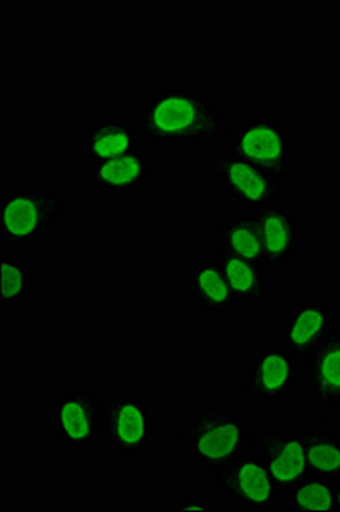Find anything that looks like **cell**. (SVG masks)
<instances>
[{"label":"cell","mask_w":340,"mask_h":512,"mask_svg":"<svg viewBox=\"0 0 340 512\" xmlns=\"http://www.w3.org/2000/svg\"><path fill=\"white\" fill-rule=\"evenodd\" d=\"M135 127L149 146L194 147L233 139L238 120L194 89H163L139 110Z\"/></svg>","instance_id":"6da1fadb"},{"label":"cell","mask_w":340,"mask_h":512,"mask_svg":"<svg viewBox=\"0 0 340 512\" xmlns=\"http://www.w3.org/2000/svg\"><path fill=\"white\" fill-rule=\"evenodd\" d=\"M176 434L192 463L212 473L236 458L250 439L245 420L224 403L195 408L176 424Z\"/></svg>","instance_id":"7a4b0ae2"},{"label":"cell","mask_w":340,"mask_h":512,"mask_svg":"<svg viewBox=\"0 0 340 512\" xmlns=\"http://www.w3.org/2000/svg\"><path fill=\"white\" fill-rule=\"evenodd\" d=\"M64 214V198L55 190L14 188L0 198V243L23 248L42 243Z\"/></svg>","instance_id":"3957f363"},{"label":"cell","mask_w":340,"mask_h":512,"mask_svg":"<svg viewBox=\"0 0 340 512\" xmlns=\"http://www.w3.org/2000/svg\"><path fill=\"white\" fill-rule=\"evenodd\" d=\"M240 400L252 408L281 402L293 393L301 367L298 355L284 344H265L248 355Z\"/></svg>","instance_id":"277c9868"},{"label":"cell","mask_w":340,"mask_h":512,"mask_svg":"<svg viewBox=\"0 0 340 512\" xmlns=\"http://www.w3.org/2000/svg\"><path fill=\"white\" fill-rule=\"evenodd\" d=\"M154 420L146 396L112 395L103 400L101 439L124 458L147 453L153 444Z\"/></svg>","instance_id":"5b68a950"},{"label":"cell","mask_w":340,"mask_h":512,"mask_svg":"<svg viewBox=\"0 0 340 512\" xmlns=\"http://www.w3.org/2000/svg\"><path fill=\"white\" fill-rule=\"evenodd\" d=\"M214 475L221 494L243 511H270L277 506L281 490L277 489L262 456L248 444Z\"/></svg>","instance_id":"8992f818"},{"label":"cell","mask_w":340,"mask_h":512,"mask_svg":"<svg viewBox=\"0 0 340 512\" xmlns=\"http://www.w3.org/2000/svg\"><path fill=\"white\" fill-rule=\"evenodd\" d=\"M211 169L229 202L241 209H267L279 202L281 180L257 164L238 158L231 151L214 154Z\"/></svg>","instance_id":"52a82bcc"},{"label":"cell","mask_w":340,"mask_h":512,"mask_svg":"<svg viewBox=\"0 0 340 512\" xmlns=\"http://www.w3.org/2000/svg\"><path fill=\"white\" fill-rule=\"evenodd\" d=\"M53 429L72 451H94L103 429V398L96 388L60 393L53 400Z\"/></svg>","instance_id":"ba28073f"},{"label":"cell","mask_w":340,"mask_h":512,"mask_svg":"<svg viewBox=\"0 0 340 512\" xmlns=\"http://www.w3.org/2000/svg\"><path fill=\"white\" fill-rule=\"evenodd\" d=\"M229 151L279 180L289 178V132L277 118L258 117L238 122Z\"/></svg>","instance_id":"9c48e42d"},{"label":"cell","mask_w":340,"mask_h":512,"mask_svg":"<svg viewBox=\"0 0 340 512\" xmlns=\"http://www.w3.org/2000/svg\"><path fill=\"white\" fill-rule=\"evenodd\" d=\"M308 388L315 400L317 427L329 431L340 410V328L306 355Z\"/></svg>","instance_id":"30bf717a"},{"label":"cell","mask_w":340,"mask_h":512,"mask_svg":"<svg viewBox=\"0 0 340 512\" xmlns=\"http://www.w3.org/2000/svg\"><path fill=\"white\" fill-rule=\"evenodd\" d=\"M248 446H252L262 456L281 492H288L299 480L310 475L303 434L260 429L250 434Z\"/></svg>","instance_id":"8fae6325"},{"label":"cell","mask_w":340,"mask_h":512,"mask_svg":"<svg viewBox=\"0 0 340 512\" xmlns=\"http://www.w3.org/2000/svg\"><path fill=\"white\" fill-rule=\"evenodd\" d=\"M335 328L334 311L329 301L322 297H306L286 316L282 344L301 359L325 342Z\"/></svg>","instance_id":"7c38bea8"},{"label":"cell","mask_w":340,"mask_h":512,"mask_svg":"<svg viewBox=\"0 0 340 512\" xmlns=\"http://www.w3.org/2000/svg\"><path fill=\"white\" fill-rule=\"evenodd\" d=\"M257 221L265 268L284 267L298 255L301 246V219L284 205H272L267 209L252 210Z\"/></svg>","instance_id":"4fadbf2b"},{"label":"cell","mask_w":340,"mask_h":512,"mask_svg":"<svg viewBox=\"0 0 340 512\" xmlns=\"http://www.w3.org/2000/svg\"><path fill=\"white\" fill-rule=\"evenodd\" d=\"M139 151L135 123L122 120H94L81 128V152L86 163L98 164Z\"/></svg>","instance_id":"5bb4252c"},{"label":"cell","mask_w":340,"mask_h":512,"mask_svg":"<svg viewBox=\"0 0 340 512\" xmlns=\"http://www.w3.org/2000/svg\"><path fill=\"white\" fill-rule=\"evenodd\" d=\"M151 181V156L146 151H134L120 158L93 164V192L130 195L141 192Z\"/></svg>","instance_id":"9a60e30c"},{"label":"cell","mask_w":340,"mask_h":512,"mask_svg":"<svg viewBox=\"0 0 340 512\" xmlns=\"http://www.w3.org/2000/svg\"><path fill=\"white\" fill-rule=\"evenodd\" d=\"M188 287L200 311L207 315H229L240 308L216 258H199L190 263Z\"/></svg>","instance_id":"2e32d148"},{"label":"cell","mask_w":340,"mask_h":512,"mask_svg":"<svg viewBox=\"0 0 340 512\" xmlns=\"http://www.w3.org/2000/svg\"><path fill=\"white\" fill-rule=\"evenodd\" d=\"M216 262L226 275L231 291L235 292L240 306L243 304H269V287L265 282V265L233 255L217 248Z\"/></svg>","instance_id":"e0dca14e"},{"label":"cell","mask_w":340,"mask_h":512,"mask_svg":"<svg viewBox=\"0 0 340 512\" xmlns=\"http://www.w3.org/2000/svg\"><path fill=\"white\" fill-rule=\"evenodd\" d=\"M216 233L219 248L264 265V245L252 210L233 212L226 219H221L217 222Z\"/></svg>","instance_id":"ac0fdd59"},{"label":"cell","mask_w":340,"mask_h":512,"mask_svg":"<svg viewBox=\"0 0 340 512\" xmlns=\"http://www.w3.org/2000/svg\"><path fill=\"white\" fill-rule=\"evenodd\" d=\"M335 478L317 473L306 475L288 494V509L291 512H335Z\"/></svg>","instance_id":"d6986e66"},{"label":"cell","mask_w":340,"mask_h":512,"mask_svg":"<svg viewBox=\"0 0 340 512\" xmlns=\"http://www.w3.org/2000/svg\"><path fill=\"white\" fill-rule=\"evenodd\" d=\"M303 439L310 473L330 478L340 477V436L315 425L303 434Z\"/></svg>","instance_id":"ffe728a7"},{"label":"cell","mask_w":340,"mask_h":512,"mask_svg":"<svg viewBox=\"0 0 340 512\" xmlns=\"http://www.w3.org/2000/svg\"><path fill=\"white\" fill-rule=\"evenodd\" d=\"M33 291V270L23 258L0 256V303L2 306L24 303Z\"/></svg>","instance_id":"44dd1931"},{"label":"cell","mask_w":340,"mask_h":512,"mask_svg":"<svg viewBox=\"0 0 340 512\" xmlns=\"http://www.w3.org/2000/svg\"><path fill=\"white\" fill-rule=\"evenodd\" d=\"M176 511L183 512H214L216 506L207 499H182L176 504Z\"/></svg>","instance_id":"7402d4cb"},{"label":"cell","mask_w":340,"mask_h":512,"mask_svg":"<svg viewBox=\"0 0 340 512\" xmlns=\"http://www.w3.org/2000/svg\"><path fill=\"white\" fill-rule=\"evenodd\" d=\"M335 512H340V477L335 478Z\"/></svg>","instance_id":"603a6c76"},{"label":"cell","mask_w":340,"mask_h":512,"mask_svg":"<svg viewBox=\"0 0 340 512\" xmlns=\"http://www.w3.org/2000/svg\"><path fill=\"white\" fill-rule=\"evenodd\" d=\"M7 468H9V465H7V460L4 458V460H2V475H4V477L7 475Z\"/></svg>","instance_id":"cb8c5ba5"}]
</instances>
